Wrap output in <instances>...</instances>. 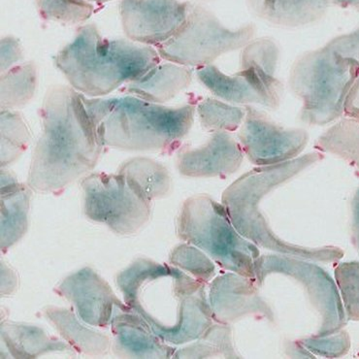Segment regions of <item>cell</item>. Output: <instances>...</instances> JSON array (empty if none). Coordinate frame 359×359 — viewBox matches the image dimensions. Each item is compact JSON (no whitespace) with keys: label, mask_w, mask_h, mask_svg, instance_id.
<instances>
[{"label":"cell","mask_w":359,"mask_h":359,"mask_svg":"<svg viewBox=\"0 0 359 359\" xmlns=\"http://www.w3.org/2000/svg\"><path fill=\"white\" fill-rule=\"evenodd\" d=\"M22 49L19 40L13 36H6L1 39V73L7 72L15 63L22 60Z\"/></svg>","instance_id":"cell-34"},{"label":"cell","mask_w":359,"mask_h":359,"mask_svg":"<svg viewBox=\"0 0 359 359\" xmlns=\"http://www.w3.org/2000/svg\"><path fill=\"white\" fill-rule=\"evenodd\" d=\"M246 117L239 128L238 141L245 156L257 166L273 165L297 158L309 142L303 128H285L266 113L246 105Z\"/></svg>","instance_id":"cell-11"},{"label":"cell","mask_w":359,"mask_h":359,"mask_svg":"<svg viewBox=\"0 0 359 359\" xmlns=\"http://www.w3.org/2000/svg\"><path fill=\"white\" fill-rule=\"evenodd\" d=\"M30 133L21 114L1 110V168L17 161L27 151Z\"/></svg>","instance_id":"cell-29"},{"label":"cell","mask_w":359,"mask_h":359,"mask_svg":"<svg viewBox=\"0 0 359 359\" xmlns=\"http://www.w3.org/2000/svg\"><path fill=\"white\" fill-rule=\"evenodd\" d=\"M240 55V67H252L262 74L268 84L284 95V85L276 77L280 48L271 38H255L243 48Z\"/></svg>","instance_id":"cell-27"},{"label":"cell","mask_w":359,"mask_h":359,"mask_svg":"<svg viewBox=\"0 0 359 359\" xmlns=\"http://www.w3.org/2000/svg\"><path fill=\"white\" fill-rule=\"evenodd\" d=\"M35 4L43 20L65 25L82 24L95 12L88 0H35Z\"/></svg>","instance_id":"cell-30"},{"label":"cell","mask_w":359,"mask_h":359,"mask_svg":"<svg viewBox=\"0 0 359 359\" xmlns=\"http://www.w3.org/2000/svg\"><path fill=\"white\" fill-rule=\"evenodd\" d=\"M118 173L133 180L144 196L153 202L170 194L172 179L168 168L148 158H134L125 161Z\"/></svg>","instance_id":"cell-24"},{"label":"cell","mask_w":359,"mask_h":359,"mask_svg":"<svg viewBox=\"0 0 359 359\" xmlns=\"http://www.w3.org/2000/svg\"><path fill=\"white\" fill-rule=\"evenodd\" d=\"M40 117L43 131L32 153L27 184L39 194H60L93 170L104 145L84 95L72 86H50Z\"/></svg>","instance_id":"cell-1"},{"label":"cell","mask_w":359,"mask_h":359,"mask_svg":"<svg viewBox=\"0 0 359 359\" xmlns=\"http://www.w3.org/2000/svg\"><path fill=\"white\" fill-rule=\"evenodd\" d=\"M301 345L313 355L323 356L326 358H341L348 353L351 348L350 337L346 331H340L335 334L326 337H315L304 339L300 341Z\"/></svg>","instance_id":"cell-33"},{"label":"cell","mask_w":359,"mask_h":359,"mask_svg":"<svg viewBox=\"0 0 359 359\" xmlns=\"http://www.w3.org/2000/svg\"><path fill=\"white\" fill-rule=\"evenodd\" d=\"M2 345L12 358H37L50 353H70L68 344L48 335L38 326L4 320L1 323Z\"/></svg>","instance_id":"cell-22"},{"label":"cell","mask_w":359,"mask_h":359,"mask_svg":"<svg viewBox=\"0 0 359 359\" xmlns=\"http://www.w3.org/2000/svg\"><path fill=\"white\" fill-rule=\"evenodd\" d=\"M189 7L180 0H121L123 32L131 41L156 48L178 32Z\"/></svg>","instance_id":"cell-12"},{"label":"cell","mask_w":359,"mask_h":359,"mask_svg":"<svg viewBox=\"0 0 359 359\" xmlns=\"http://www.w3.org/2000/svg\"><path fill=\"white\" fill-rule=\"evenodd\" d=\"M88 1L97 2V4H106V2L112 1V0H88Z\"/></svg>","instance_id":"cell-38"},{"label":"cell","mask_w":359,"mask_h":359,"mask_svg":"<svg viewBox=\"0 0 359 359\" xmlns=\"http://www.w3.org/2000/svg\"><path fill=\"white\" fill-rule=\"evenodd\" d=\"M37 87V67L34 62L15 65L1 73V110H15L34 98Z\"/></svg>","instance_id":"cell-25"},{"label":"cell","mask_w":359,"mask_h":359,"mask_svg":"<svg viewBox=\"0 0 359 359\" xmlns=\"http://www.w3.org/2000/svg\"><path fill=\"white\" fill-rule=\"evenodd\" d=\"M196 77L215 96L233 104H259L276 110L282 102L283 95L252 67H240L239 72L227 75L210 65L196 68Z\"/></svg>","instance_id":"cell-15"},{"label":"cell","mask_w":359,"mask_h":359,"mask_svg":"<svg viewBox=\"0 0 359 359\" xmlns=\"http://www.w3.org/2000/svg\"><path fill=\"white\" fill-rule=\"evenodd\" d=\"M177 235L208 255L222 269L255 279L259 247L235 229L224 204L207 194L189 197L177 219Z\"/></svg>","instance_id":"cell-7"},{"label":"cell","mask_w":359,"mask_h":359,"mask_svg":"<svg viewBox=\"0 0 359 359\" xmlns=\"http://www.w3.org/2000/svg\"><path fill=\"white\" fill-rule=\"evenodd\" d=\"M244 156L239 141L231 133L215 131L203 146L180 148L176 166L179 173L188 178H226L239 170Z\"/></svg>","instance_id":"cell-16"},{"label":"cell","mask_w":359,"mask_h":359,"mask_svg":"<svg viewBox=\"0 0 359 359\" xmlns=\"http://www.w3.org/2000/svg\"><path fill=\"white\" fill-rule=\"evenodd\" d=\"M313 148L343 159L359 174V118H341L317 139Z\"/></svg>","instance_id":"cell-23"},{"label":"cell","mask_w":359,"mask_h":359,"mask_svg":"<svg viewBox=\"0 0 359 359\" xmlns=\"http://www.w3.org/2000/svg\"><path fill=\"white\" fill-rule=\"evenodd\" d=\"M202 128L209 133H234L241 128L246 117V108L229 105L216 98L207 97L196 106Z\"/></svg>","instance_id":"cell-28"},{"label":"cell","mask_w":359,"mask_h":359,"mask_svg":"<svg viewBox=\"0 0 359 359\" xmlns=\"http://www.w3.org/2000/svg\"><path fill=\"white\" fill-rule=\"evenodd\" d=\"M161 60L156 48L106 39L95 25L88 24L57 53L55 65L77 92L100 97L141 77Z\"/></svg>","instance_id":"cell-4"},{"label":"cell","mask_w":359,"mask_h":359,"mask_svg":"<svg viewBox=\"0 0 359 359\" xmlns=\"http://www.w3.org/2000/svg\"><path fill=\"white\" fill-rule=\"evenodd\" d=\"M358 76L359 27L300 55L290 67L288 87L302 101L301 123L322 126L342 117Z\"/></svg>","instance_id":"cell-5"},{"label":"cell","mask_w":359,"mask_h":359,"mask_svg":"<svg viewBox=\"0 0 359 359\" xmlns=\"http://www.w3.org/2000/svg\"><path fill=\"white\" fill-rule=\"evenodd\" d=\"M255 279L224 273L209 285L208 300L214 322L230 325L248 315L273 322L274 313L259 292Z\"/></svg>","instance_id":"cell-14"},{"label":"cell","mask_w":359,"mask_h":359,"mask_svg":"<svg viewBox=\"0 0 359 359\" xmlns=\"http://www.w3.org/2000/svg\"><path fill=\"white\" fill-rule=\"evenodd\" d=\"M333 5L343 9L359 11V0H333Z\"/></svg>","instance_id":"cell-37"},{"label":"cell","mask_w":359,"mask_h":359,"mask_svg":"<svg viewBox=\"0 0 359 359\" xmlns=\"http://www.w3.org/2000/svg\"><path fill=\"white\" fill-rule=\"evenodd\" d=\"M334 274L348 320L359 322V262L338 264Z\"/></svg>","instance_id":"cell-32"},{"label":"cell","mask_w":359,"mask_h":359,"mask_svg":"<svg viewBox=\"0 0 359 359\" xmlns=\"http://www.w3.org/2000/svg\"><path fill=\"white\" fill-rule=\"evenodd\" d=\"M174 358H239L233 347L229 325H212L196 342L176 351Z\"/></svg>","instance_id":"cell-26"},{"label":"cell","mask_w":359,"mask_h":359,"mask_svg":"<svg viewBox=\"0 0 359 359\" xmlns=\"http://www.w3.org/2000/svg\"><path fill=\"white\" fill-rule=\"evenodd\" d=\"M252 22L238 29L224 27L216 15L201 4L189 2L188 17L178 32L156 49L161 59L188 67L213 65L222 55L243 49L255 39Z\"/></svg>","instance_id":"cell-8"},{"label":"cell","mask_w":359,"mask_h":359,"mask_svg":"<svg viewBox=\"0 0 359 359\" xmlns=\"http://www.w3.org/2000/svg\"><path fill=\"white\" fill-rule=\"evenodd\" d=\"M344 114L348 117L359 118V76L348 93Z\"/></svg>","instance_id":"cell-35"},{"label":"cell","mask_w":359,"mask_h":359,"mask_svg":"<svg viewBox=\"0 0 359 359\" xmlns=\"http://www.w3.org/2000/svg\"><path fill=\"white\" fill-rule=\"evenodd\" d=\"M191 67L174 62L158 63L137 79L123 86V92L149 102L163 103L173 100L191 84Z\"/></svg>","instance_id":"cell-19"},{"label":"cell","mask_w":359,"mask_h":359,"mask_svg":"<svg viewBox=\"0 0 359 359\" xmlns=\"http://www.w3.org/2000/svg\"><path fill=\"white\" fill-rule=\"evenodd\" d=\"M116 283L126 304L165 343L194 342L213 325L206 285L178 267L138 257Z\"/></svg>","instance_id":"cell-2"},{"label":"cell","mask_w":359,"mask_h":359,"mask_svg":"<svg viewBox=\"0 0 359 359\" xmlns=\"http://www.w3.org/2000/svg\"><path fill=\"white\" fill-rule=\"evenodd\" d=\"M84 101L104 147L123 151L178 150L191 131L196 103L170 108L136 96L87 98Z\"/></svg>","instance_id":"cell-3"},{"label":"cell","mask_w":359,"mask_h":359,"mask_svg":"<svg viewBox=\"0 0 359 359\" xmlns=\"http://www.w3.org/2000/svg\"><path fill=\"white\" fill-rule=\"evenodd\" d=\"M42 313L73 350L88 356H103L109 353L110 337L88 326L73 311L47 306Z\"/></svg>","instance_id":"cell-21"},{"label":"cell","mask_w":359,"mask_h":359,"mask_svg":"<svg viewBox=\"0 0 359 359\" xmlns=\"http://www.w3.org/2000/svg\"><path fill=\"white\" fill-rule=\"evenodd\" d=\"M32 189L1 168V251L6 252L27 233Z\"/></svg>","instance_id":"cell-20"},{"label":"cell","mask_w":359,"mask_h":359,"mask_svg":"<svg viewBox=\"0 0 359 359\" xmlns=\"http://www.w3.org/2000/svg\"><path fill=\"white\" fill-rule=\"evenodd\" d=\"M255 280L264 284L273 273L292 278L307 292L315 309L320 313L322 325L315 337H326L342 331L346 325V313L340 293L334 280L323 268L307 259L284 255H262L255 262Z\"/></svg>","instance_id":"cell-10"},{"label":"cell","mask_w":359,"mask_h":359,"mask_svg":"<svg viewBox=\"0 0 359 359\" xmlns=\"http://www.w3.org/2000/svg\"><path fill=\"white\" fill-rule=\"evenodd\" d=\"M54 292L72 304L75 313L93 327L111 325L118 312H130L103 278L90 267L67 276L55 285Z\"/></svg>","instance_id":"cell-13"},{"label":"cell","mask_w":359,"mask_h":359,"mask_svg":"<svg viewBox=\"0 0 359 359\" xmlns=\"http://www.w3.org/2000/svg\"><path fill=\"white\" fill-rule=\"evenodd\" d=\"M84 213L118 235H133L150 219L151 201L123 174L92 173L81 181Z\"/></svg>","instance_id":"cell-9"},{"label":"cell","mask_w":359,"mask_h":359,"mask_svg":"<svg viewBox=\"0 0 359 359\" xmlns=\"http://www.w3.org/2000/svg\"><path fill=\"white\" fill-rule=\"evenodd\" d=\"M112 350L123 358H170L176 348L155 334L144 318L133 311L118 312L111 323Z\"/></svg>","instance_id":"cell-17"},{"label":"cell","mask_w":359,"mask_h":359,"mask_svg":"<svg viewBox=\"0 0 359 359\" xmlns=\"http://www.w3.org/2000/svg\"><path fill=\"white\" fill-rule=\"evenodd\" d=\"M351 210H353V224H351V239L353 245L359 252V188L353 196L351 202Z\"/></svg>","instance_id":"cell-36"},{"label":"cell","mask_w":359,"mask_h":359,"mask_svg":"<svg viewBox=\"0 0 359 359\" xmlns=\"http://www.w3.org/2000/svg\"><path fill=\"white\" fill-rule=\"evenodd\" d=\"M323 158V154L313 151L285 163L257 166L243 174L230 184L222 196V203L226 207L235 229L257 247L283 255L326 264L339 262L344 252L337 247L307 248L280 239L259 208L260 201L269 192Z\"/></svg>","instance_id":"cell-6"},{"label":"cell","mask_w":359,"mask_h":359,"mask_svg":"<svg viewBox=\"0 0 359 359\" xmlns=\"http://www.w3.org/2000/svg\"><path fill=\"white\" fill-rule=\"evenodd\" d=\"M169 262L205 285L211 282L216 274V267L211 257L188 243L174 248L169 257Z\"/></svg>","instance_id":"cell-31"},{"label":"cell","mask_w":359,"mask_h":359,"mask_svg":"<svg viewBox=\"0 0 359 359\" xmlns=\"http://www.w3.org/2000/svg\"><path fill=\"white\" fill-rule=\"evenodd\" d=\"M257 19L275 27L299 29L325 18L333 0H246Z\"/></svg>","instance_id":"cell-18"}]
</instances>
